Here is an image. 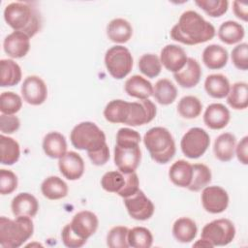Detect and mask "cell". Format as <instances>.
<instances>
[{"label": "cell", "instance_id": "obj_1", "mask_svg": "<svg viewBox=\"0 0 248 248\" xmlns=\"http://www.w3.org/2000/svg\"><path fill=\"white\" fill-rule=\"evenodd\" d=\"M170 35L176 42L194 46L213 39L215 28L199 13L189 10L182 13L177 23L170 29Z\"/></svg>", "mask_w": 248, "mask_h": 248}, {"label": "cell", "instance_id": "obj_2", "mask_svg": "<svg viewBox=\"0 0 248 248\" xmlns=\"http://www.w3.org/2000/svg\"><path fill=\"white\" fill-rule=\"evenodd\" d=\"M4 19L15 31L23 32L30 38L34 37L42 26V18L38 10L25 2L8 4L4 10Z\"/></svg>", "mask_w": 248, "mask_h": 248}, {"label": "cell", "instance_id": "obj_3", "mask_svg": "<svg viewBox=\"0 0 248 248\" xmlns=\"http://www.w3.org/2000/svg\"><path fill=\"white\" fill-rule=\"evenodd\" d=\"M34 232L31 217L17 216L12 220L0 218V245L4 248H17L27 241Z\"/></svg>", "mask_w": 248, "mask_h": 248}, {"label": "cell", "instance_id": "obj_4", "mask_svg": "<svg viewBox=\"0 0 248 248\" xmlns=\"http://www.w3.org/2000/svg\"><path fill=\"white\" fill-rule=\"evenodd\" d=\"M143 143L152 160L158 164H167L175 155L176 149L173 137L164 127L149 129L143 137Z\"/></svg>", "mask_w": 248, "mask_h": 248}, {"label": "cell", "instance_id": "obj_5", "mask_svg": "<svg viewBox=\"0 0 248 248\" xmlns=\"http://www.w3.org/2000/svg\"><path fill=\"white\" fill-rule=\"evenodd\" d=\"M70 140L75 148L86 150L87 153L97 151L107 143L105 133L90 121L76 125L71 132Z\"/></svg>", "mask_w": 248, "mask_h": 248}, {"label": "cell", "instance_id": "obj_6", "mask_svg": "<svg viewBox=\"0 0 248 248\" xmlns=\"http://www.w3.org/2000/svg\"><path fill=\"white\" fill-rule=\"evenodd\" d=\"M105 65L109 75L115 79L127 77L133 68V56L123 46H113L106 51Z\"/></svg>", "mask_w": 248, "mask_h": 248}, {"label": "cell", "instance_id": "obj_7", "mask_svg": "<svg viewBox=\"0 0 248 248\" xmlns=\"http://www.w3.org/2000/svg\"><path fill=\"white\" fill-rule=\"evenodd\" d=\"M235 236V228L232 222L226 218L216 219L207 223L202 230V238L214 246H225L231 243Z\"/></svg>", "mask_w": 248, "mask_h": 248}, {"label": "cell", "instance_id": "obj_8", "mask_svg": "<svg viewBox=\"0 0 248 248\" xmlns=\"http://www.w3.org/2000/svg\"><path fill=\"white\" fill-rule=\"evenodd\" d=\"M210 144V138L206 131L194 127L189 129L181 139L180 147L183 154L190 159L202 156Z\"/></svg>", "mask_w": 248, "mask_h": 248}, {"label": "cell", "instance_id": "obj_9", "mask_svg": "<svg viewBox=\"0 0 248 248\" xmlns=\"http://www.w3.org/2000/svg\"><path fill=\"white\" fill-rule=\"evenodd\" d=\"M124 204L130 217L138 221L148 220L155 210L151 200L140 189L132 196L124 198Z\"/></svg>", "mask_w": 248, "mask_h": 248}, {"label": "cell", "instance_id": "obj_10", "mask_svg": "<svg viewBox=\"0 0 248 248\" xmlns=\"http://www.w3.org/2000/svg\"><path fill=\"white\" fill-rule=\"evenodd\" d=\"M202 204L205 211L211 214L224 212L229 205V195L220 186H206L202 192Z\"/></svg>", "mask_w": 248, "mask_h": 248}, {"label": "cell", "instance_id": "obj_11", "mask_svg": "<svg viewBox=\"0 0 248 248\" xmlns=\"http://www.w3.org/2000/svg\"><path fill=\"white\" fill-rule=\"evenodd\" d=\"M157 108L149 99L130 102V113L126 121L129 126H140L151 122L156 116Z\"/></svg>", "mask_w": 248, "mask_h": 248}, {"label": "cell", "instance_id": "obj_12", "mask_svg": "<svg viewBox=\"0 0 248 248\" xmlns=\"http://www.w3.org/2000/svg\"><path fill=\"white\" fill-rule=\"evenodd\" d=\"M23 100L32 106L42 105L47 97V87L45 81L38 76H28L21 85Z\"/></svg>", "mask_w": 248, "mask_h": 248}, {"label": "cell", "instance_id": "obj_13", "mask_svg": "<svg viewBox=\"0 0 248 248\" xmlns=\"http://www.w3.org/2000/svg\"><path fill=\"white\" fill-rule=\"evenodd\" d=\"M73 232L83 240L93 235L99 226V220L95 213L89 210H82L76 213L69 223Z\"/></svg>", "mask_w": 248, "mask_h": 248}, {"label": "cell", "instance_id": "obj_14", "mask_svg": "<svg viewBox=\"0 0 248 248\" xmlns=\"http://www.w3.org/2000/svg\"><path fill=\"white\" fill-rule=\"evenodd\" d=\"M113 158L115 166L121 172H134L138 169L141 160L140 145L135 147H120L115 145Z\"/></svg>", "mask_w": 248, "mask_h": 248}, {"label": "cell", "instance_id": "obj_15", "mask_svg": "<svg viewBox=\"0 0 248 248\" xmlns=\"http://www.w3.org/2000/svg\"><path fill=\"white\" fill-rule=\"evenodd\" d=\"M58 167L62 175L69 180H78L84 172L83 159L75 151H67L59 158Z\"/></svg>", "mask_w": 248, "mask_h": 248}, {"label": "cell", "instance_id": "obj_16", "mask_svg": "<svg viewBox=\"0 0 248 248\" xmlns=\"http://www.w3.org/2000/svg\"><path fill=\"white\" fill-rule=\"evenodd\" d=\"M187 54L185 50L174 44H170L164 46L160 53L161 64L173 74L181 70L187 62Z\"/></svg>", "mask_w": 248, "mask_h": 248}, {"label": "cell", "instance_id": "obj_17", "mask_svg": "<svg viewBox=\"0 0 248 248\" xmlns=\"http://www.w3.org/2000/svg\"><path fill=\"white\" fill-rule=\"evenodd\" d=\"M4 51L12 58H22L30 49V37L23 32L14 31L3 42Z\"/></svg>", "mask_w": 248, "mask_h": 248}, {"label": "cell", "instance_id": "obj_18", "mask_svg": "<svg viewBox=\"0 0 248 248\" xmlns=\"http://www.w3.org/2000/svg\"><path fill=\"white\" fill-rule=\"evenodd\" d=\"M231 119L230 110L220 103L210 104L203 113L204 124L212 130H221L225 128Z\"/></svg>", "mask_w": 248, "mask_h": 248}, {"label": "cell", "instance_id": "obj_19", "mask_svg": "<svg viewBox=\"0 0 248 248\" xmlns=\"http://www.w3.org/2000/svg\"><path fill=\"white\" fill-rule=\"evenodd\" d=\"M202 69L200 63L194 58H188L184 67L173 74L175 81L183 88L195 87L201 79Z\"/></svg>", "mask_w": 248, "mask_h": 248}, {"label": "cell", "instance_id": "obj_20", "mask_svg": "<svg viewBox=\"0 0 248 248\" xmlns=\"http://www.w3.org/2000/svg\"><path fill=\"white\" fill-rule=\"evenodd\" d=\"M11 208L16 217L27 216L32 218L39 210V202L30 193H19L13 199Z\"/></svg>", "mask_w": 248, "mask_h": 248}, {"label": "cell", "instance_id": "obj_21", "mask_svg": "<svg viewBox=\"0 0 248 248\" xmlns=\"http://www.w3.org/2000/svg\"><path fill=\"white\" fill-rule=\"evenodd\" d=\"M125 92L139 100L148 99L153 94V85L146 78L140 75H134L129 78L124 85Z\"/></svg>", "mask_w": 248, "mask_h": 248}, {"label": "cell", "instance_id": "obj_22", "mask_svg": "<svg viewBox=\"0 0 248 248\" xmlns=\"http://www.w3.org/2000/svg\"><path fill=\"white\" fill-rule=\"evenodd\" d=\"M229 54L227 49L216 44L207 46L202 51V62L210 70H219L227 65Z\"/></svg>", "mask_w": 248, "mask_h": 248}, {"label": "cell", "instance_id": "obj_23", "mask_svg": "<svg viewBox=\"0 0 248 248\" xmlns=\"http://www.w3.org/2000/svg\"><path fill=\"white\" fill-rule=\"evenodd\" d=\"M236 138L232 133H223L219 135L213 146L215 157L221 162H229L234 156Z\"/></svg>", "mask_w": 248, "mask_h": 248}, {"label": "cell", "instance_id": "obj_24", "mask_svg": "<svg viewBox=\"0 0 248 248\" xmlns=\"http://www.w3.org/2000/svg\"><path fill=\"white\" fill-rule=\"evenodd\" d=\"M107 35L111 42L124 44L131 39L133 27L131 23L124 18H113L107 26Z\"/></svg>", "mask_w": 248, "mask_h": 248}, {"label": "cell", "instance_id": "obj_25", "mask_svg": "<svg viewBox=\"0 0 248 248\" xmlns=\"http://www.w3.org/2000/svg\"><path fill=\"white\" fill-rule=\"evenodd\" d=\"M193 176V166L185 161L178 160L174 162L169 170V177L170 181L178 187L188 188Z\"/></svg>", "mask_w": 248, "mask_h": 248}, {"label": "cell", "instance_id": "obj_26", "mask_svg": "<svg viewBox=\"0 0 248 248\" xmlns=\"http://www.w3.org/2000/svg\"><path fill=\"white\" fill-rule=\"evenodd\" d=\"M43 149L46 155L52 159H59L67 152V141L59 132H50L43 140Z\"/></svg>", "mask_w": 248, "mask_h": 248}, {"label": "cell", "instance_id": "obj_27", "mask_svg": "<svg viewBox=\"0 0 248 248\" xmlns=\"http://www.w3.org/2000/svg\"><path fill=\"white\" fill-rule=\"evenodd\" d=\"M130 113V102L120 99L108 102L104 109V116L110 123L125 124Z\"/></svg>", "mask_w": 248, "mask_h": 248}, {"label": "cell", "instance_id": "obj_28", "mask_svg": "<svg viewBox=\"0 0 248 248\" xmlns=\"http://www.w3.org/2000/svg\"><path fill=\"white\" fill-rule=\"evenodd\" d=\"M41 191L45 198L55 201L65 198L68 195L69 189L67 183L62 178L51 175L42 182Z\"/></svg>", "mask_w": 248, "mask_h": 248}, {"label": "cell", "instance_id": "obj_29", "mask_svg": "<svg viewBox=\"0 0 248 248\" xmlns=\"http://www.w3.org/2000/svg\"><path fill=\"white\" fill-rule=\"evenodd\" d=\"M230 81L222 74H212L206 77L204 80V89L206 93L215 99L227 97L230 91Z\"/></svg>", "mask_w": 248, "mask_h": 248}, {"label": "cell", "instance_id": "obj_30", "mask_svg": "<svg viewBox=\"0 0 248 248\" xmlns=\"http://www.w3.org/2000/svg\"><path fill=\"white\" fill-rule=\"evenodd\" d=\"M22 73L19 65L12 59L0 61V85L2 87L14 86L21 80Z\"/></svg>", "mask_w": 248, "mask_h": 248}, {"label": "cell", "instance_id": "obj_31", "mask_svg": "<svg viewBox=\"0 0 248 248\" xmlns=\"http://www.w3.org/2000/svg\"><path fill=\"white\" fill-rule=\"evenodd\" d=\"M198 228L196 223L188 218L181 217L175 220L172 226V234L174 238L181 243H189L197 236Z\"/></svg>", "mask_w": 248, "mask_h": 248}, {"label": "cell", "instance_id": "obj_32", "mask_svg": "<svg viewBox=\"0 0 248 248\" xmlns=\"http://www.w3.org/2000/svg\"><path fill=\"white\" fill-rule=\"evenodd\" d=\"M244 27L234 20H227L223 22L218 29V37L220 41L227 45L239 43L244 38Z\"/></svg>", "mask_w": 248, "mask_h": 248}, {"label": "cell", "instance_id": "obj_33", "mask_svg": "<svg viewBox=\"0 0 248 248\" xmlns=\"http://www.w3.org/2000/svg\"><path fill=\"white\" fill-rule=\"evenodd\" d=\"M152 95L160 105L168 106L175 101L177 97V89L170 79L161 78L153 86Z\"/></svg>", "mask_w": 248, "mask_h": 248}, {"label": "cell", "instance_id": "obj_34", "mask_svg": "<svg viewBox=\"0 0 248 248\" xmlns=\"http://www.w3.org/2000/svg\"><path fill=\"white\" fill-rule=\"evenodd\" d=\"M229 106L234 109H245L248 107V86L244 81L233 83L227 95Z\"/></svg>", "mask_w": 248, "mask_h": 248}, {"label": "cell", "instance_id": "obj_35", "mask_svg": "<svg viewBox=\"0 0 248 248\" xmlns=\"http://www.w3.org/2000/svg\"><path fill=\"white\" fill-rule=\"evenodd\" d=\"M0 151H1V164L14 165L16 163L20 156V148L18 142L13 138L1 135L0 137Z\"/></svg>", "mask_w": 248, "mask_h": 248}, {"label": "cell", "instance_id": "obj_36", "mask_svg": "<svg viewBox=\"0 0 248 248\" xmlns=\"http://www.w3.org/2000/svg\"><path fill=\"white\" fill-rule=\"evenodd\" d=\"M128 244L133 248H149L153 243L151 232L144 227H134L128 231Z\"/></svg>", "mask_w": 248, "mask_h": 248}, {"label": "cell", "instance_id": "obj_37", "mask_svg": "<svg viewBox=\"0 0 248 248\" xmlns=\"http://www.w3.org/2000/svg\"><path fill=\"white\" fill-rule=\"evenodd\" d=\"M202 109V104L196 96L188 95L182 97L177 104V111L183 117L187 119L197 118Z\"/></svg>", "mask_w": 248, "mask_h": 248}, {"label": "cell", "instance_id": "obj_38", "mask_svg": "<svg viewBox=\"0 0 248 248\" xmlns=\"http://www.w3.org/2000/svg\"><path fill=\"white\" fill-rule=\"evenodd\" d=\"M193 176L188 189L193 192H198L206 187L211 182V170L204 164H194Z\"/></svg>", "mask_w": 248, "mask_h": 248}, {"label": "cell", "instance_id": "obj_39", "mask_svg": "<svg viewBox=\"0 0 248 248\" xmlns=\"http://www.w3.org/2000/svg\"><path fill=\"white\" fill-rule=\"evenodd\" d=\"M139 69L147 78H153L159 76L162 70L160 58L153 53H145L139 59Z\"/></svg>", "mask_w": 248, "mask_h": 248}, {"label": "cell", "instance_id": "obj_40", "mask_svg": "<svg viewBox=\"0 0 248 248\" xmlns=\"http://www.w3.org/2000/svg\"><path fill=\"white\" fill-rule=\"evenodd\" d=\"M125 183V175L120 170L106 172L101 178V186L109 193H116L122 189Z\"/></svg>", "mask_w": 248, "mask_h": 248}, {"label": "cell", "instance_id": "obj_41", "mask_svg": "<svg viewBox=\"0 0 248 248\" xmlns=\"http://www.w3.org/2000/svg\"><path fill=\"white\" fill-rule=\"evenodd\" d=\"M22 100L15 92L7 91L0 95V110L4 114H15L20 110Z\"/></svg>", "mask_w": 248, "mask_h": 248}, {"label": "cell", "instance_id": "obj_42", "mask_svg": "<svg viewBox=\"0 0 248 248\" xmlns=\"http://www.w3.org/2000/svg\"><path fill=\"white\" fill-rule=\"evenodd\" d=\"M128 231L125 226H115L109 230L107 235V245L110 248H127Z\"/></svg>", "mask_w": 248, "mask_h": 248}, {"label": "cell", "instance_id": "obj_43", "mask_svg": "<svg viewBox=\"0 0 248 248\" xmlns=\"http://www.w3.org/2000/svg\"><path fill=\"white\" fill-rule=\"evenodd\" d=\"M195 3L211 17L222 16L229 8L227 0H197Z\"/></svg>", "mask_w": 248, "mask_h": 248}, {"label": "cell", "instance_id": "obj_44", "mask_svg": "<svg viewBox=\"0 0 248 248\" xmlns=\"http://www.w3.org/2000/svg\"><path fill=\"white\" fill-rule=\"evenodd\" d=\"M140 135L136 130L121 128L116 134V145L120 147H135L140 145Z\"/></svg>", "mask_w": 248, "mask_h": 248}, {"label": "cell", "instance_id": "obj_45", "mask_svg": "<svg viewBox=\"0 0 248 248\" xmlns=\"http://www.w3.org/2000/svg\"><path fill=\"white\" fill-rule=\"evenodd\" d=\"M231 58L235 68L246 71L248 69V45L246 43H240L234 46L232 50Z\"/></svg>", "mask_w": 248, "mask_h": 248}, {"label": "cell", "instance_id": "obj_46", "mask_svg": "<svg viewBox=\"0 0 248 248\" xmlns=\"http://www.w3.org/2000/svg\"><path fill=\"white\" fill-rule=\"evenodd\" d=\"M17 176L10 170H0V193L1 195L12 194L17 188Z\"/></svg>", "mask_w": 248, "mask_h": 248}, {"label": "cell", "instance_id": "obj_47", "mask_svg": "<svg viewBox=\"0 0 248 248\" xmlns=\"http://www.w3.org/2000/svg\"><path fill=\"white\" fill-rule=\"evenodd\" d=\"M124 175H125V183L122 189L118 192V195L123 199L129 196H132L140 189L139 188L140 180L136 171L130 172V173H124Z\"/></svg>", "mask_w": 248, "mask_h": 248}, {"label": "cell", "instance_id": "obj_48", "mask_svg": "<svg viewBox=\"0 0 248 248\" xmlns=\"http://www.w3.org/2000/svg\"><path fill=\"white\" fill-rule=\"evenodd\" d=\"M20 121L17 116L14 114H4L0 116V130L4 134H13L19 129Z\"/></svg>", "mask_w": 248, "mask_h": 248}, {"label": "cell", "instance_id": "obj_49", "mask_svg": "<svg viewBox=\"0 0 248 248\" xmlns=\"http://www.w3.org/2000/svg\"><path fill=\"white\" fill-rule=\"evenodd\" d=\"M61 238L64 245L70 248H78L83 246L86 243V240L79 238L78 235H76L73 232L69 224L65 225V227L62 229Z\"/></svg>", "mask_w": 248, "mask_h": 248}, {"label": "cell", "instance_id": "obj_50", "mask_svg": "<svg viewBox=\"0 0 248 248\" xmlns=\"http://www.w3.org/2000/svg\"><path fill=\"white\" fill-rule=\"evenodd\" d=\"M90 161L95 166H103L109 160V149L106 143L102 148L94 152L87 153Z\"/></svg>", "mask_w": 248, "mask_h": 248}, {"label": "cell", "instance_id": "obj_51", "mask_svg": "<svg viewBox=\"0 0 248 248\" xmlns=\"http://www.w3.org/2000/svg\"><path fill=\"white\" fill-rule=\"evenodd\" d=\"M234 153L241 164L243 165L248 164V137L247 136L243 137L240 140V141L237 143V145H235Z\"/></svg>", "mask_w": 248, "mask_h": 248}, {"label": "cell", "instance_id": "obj_52", "mask_svg": "<svg viewBox=\"0 0 248 248\" xmlns=\"http://www.w3.org/2000/svg\"><path fill=\"white\" fill-rule=\"evenodd\" d=\"M232 11L235 16L243 21H247L248 19V6L247 4L241 3L239 1L232 2Z\"/></svg>", "mask_w": 248, "mask_h": 248}, {"label": "cell", "instance_id": "obj_53", "mask_svg": "<svg viewBox=\"0 0 248 248\" xmlns=\"http://www.w3.org/2000/svg\"><path fill=\"white\" fill-rule=\"evenodd\" d=\"M193 246L194 247H200V246H202V247H213V245L210 242H208L207 240L202 239V238H201L197 242H195L193 244Z\"/></svg>", "mask_w": 248, "mask_h": 248}]
</instances>
